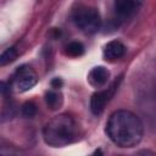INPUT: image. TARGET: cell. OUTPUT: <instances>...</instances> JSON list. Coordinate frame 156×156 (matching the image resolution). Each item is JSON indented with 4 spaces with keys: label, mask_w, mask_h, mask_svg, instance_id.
Wrapping results in <instances>:
<instances>
[{
    "label": "cell",
    "mask_w": 156,
    "mask_h": 156,
    "mask_svg": "<svg viewBox=\"0 0 156 156\" xmlns=\"http://www.w3.org/2000/svg\"><path fill=\"white\" fill-rule=\"evenodd\" d=\"M18 56V50L15 46L7 48L5 51H2L0 54V67L1 66H6L11 62H13Z\"/></svg>",
    "instance_id": "8fae6325"
},
{
    "label": "cell",
    "mask_w": 156,
    "mask_h": 156,
    "mask_svg": "<svg viewBox=\"0 0 156 156\" xmlns=\"http://www.w3.org/2000/svg\"><path fill=\"white\" fill-rule=\"evenodd\" d=\"M62 87V80L60 79V78H55V79H52V82H51V88L52 89H60Z\"/></svg>",
    "instance_id": "4fadbf2b"
},
{
    "label": "cell",
    "mask_w": 156,
    "mask_h": 156,
    "mask_svg": "<svg viewBox=\"0 0 156 156\" xmlns=\"http://www.w3.org/2000/svg\"><path fill=\"white\" fill-rule=\"evenodd\" d=\"M38 82V74L37 72L30 67V66H21L13 74L10 85L11 89L18 91V93H24L29 89H32Z\"/></svg>",
    "instance_id": "277c9868"
},
{
    "label": "cell",
    "mask_w": 156,
    "mask_h": 156,
    "mask_svg": "<svg viewBox=\"0 0 156 156\" xmlns=\"http://www.w3.org/2000/svg\"><path fill=\"white\" fill-rule=\"evenodd\" d=\"M72 20L76 27L85 34H94L101 27L99 11L93 6H80L73 11Z\"/></svg>",
    "instance_id": "3957f363"
},
{
    "label": "cell",
    "mask_w": 156,
    "mask_h": 156,
    "mask_svg": "<svg viewBox=\"0 0 156 156\" xmlns=\"http://www.w3.org/2000/svg\"><path fill=\"white\" fill-rule=\"evenodd\" d=\"M79 134V128L76 119L61 113L51 118L43 128V138L45 143L54 147H62L73 143Z\"/></svg>",
    "instance_id": "7a4b0ae2"
},
{
    "label": "cell",
    "mask_w": 156,
    "mask_h": 156,
    "mask_svg": "<svg viewBox=\"0 0 156 156\" xmlns=\"http://www.w3.org/2000/svg\"><path fill=\"white\" fill-rule=\"evenodd\" d=\"M110 79V71L104 66H96L88 73V82L94 88H104Z\"/></svg>",
    "instance_id": "52a82bcc"
},
{
    "label": "cell",
    "mask_w": 156,
    "mask_h": 156,
    "mask_svg": "<svg viewBox=\"0 0 156 156\" xmlns=\"http://www.w3.org/2000/svg\"><path fill=\"white\" fill-rule=\"evenodd\" d=\"M144 0H115V12L119 20H129L141 7Z\"/></svg>",
    "instance_id": "5b68a950"
},
{
    "label": "cell",
    "mask_w": 156,
    "mask_h": 156,
    "mask_svg": "<svg viewBox=\"0 0 156 156\" xmlns=\"http://www.w3.org/2000/svg\"><path fill=\"white\" fill-rule=\"evenodd\" d=\"M108 138L119 147L136 146L144 134V127L140 118L127 110L115 111L106 124Z\"/></svg>",
    "instance_id": "6da1fadb"
},
{
    "label": "cell",
    "mask_w": 156,
    "mask_h": 156,
    "mask_svg": "<svg viewBox=\"0 0 156 156\" xmlns=\"http://www.w3.org/2000/svg\"><path fill=\"white\" fill-rule=\"evenodd\" d=\"M127 49L124 46V44L119 40H111L108 41L105 46H104V57L107 61H117L119 58H122L126 54Z\"/></svg>",
    "instance_id": "ba28073f"
},
{
    "label": "cell",
    "mask_w": 156,
    "mask_h": 156,
    "mask_svg": "<svg viewBox=\"0 0 156 156\" xmlns=\"http://www.w3.org/2000/svg\"><path fill=\"white\" fill-rule=\"evenodd\" d=\"M38 112V107L33 101H27L23 106H22V115L27 118H32L37 115Z\"/></svg>",
    "instance_id": "7c38bea8"
},
{
    "label": "cell",
    "mask_w": 156,
    "mask_h": 156,
    "mask_svg": "<svg viewBox=\"0 0 156 156\" xmlns=\"http://www.w3.org/2000/svg\"><path fill=\"white\" fill-rule=\"evenodd\" d=\"M45 101L50 110H57L62 106L63 98H62V94L57 89H50L45 94Z\"/></svg>",
    "instance_id": "9c48e42d"
},
{
    "label": "cell",
    "mask_w": 156,
    "mask_h": 156,
    "mask_svg": "<svg viewBox=\"0 0 156 156\" xmlns=\"http://www.w3.org/2000/svg\"><path fill=\"white\" fill-rule=\"evenodd\" d=\"M115 88H116V85L113 84L107 89H102V90H99L93 94V96L90 99V110L94 115L98 116L105 110L107 102L110 101L111 96L113 95Z\"/></svg>",
    "instance_id": "8992f818"
},
{
    "label": "cell",
    "mask_w": 156,
    "mask_h": 156,
    "mask_svg": "<svg viewBox=\"0 0 156 156\" xmlns=\"http://www.w3.org/2000/svg\"><path fill=\"white\" fill-rule=\"evenodd\" d=\"M84 45L80 41H71L65 46V54L69 57H79L84 54Z\"/></svg>",
    "instance_id": "30bf717a"
}]
</instances>
